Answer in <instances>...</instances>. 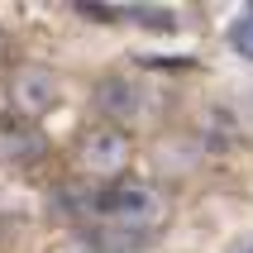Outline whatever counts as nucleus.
Instances as JSON below:
<instances>
[{
  "mask_svg": "<svg viewBox=\"0 0 253 253\" xmlns=\"http://www.w3.org/2000/svg\"><path fill=\"white\" fill-rule=\"evenodd\" d=\"M129 163H134V134L120 125H105L96 120L91 129H82V139H77V168L91 177V182H120L129 177Z\"/></svg>",
  "mask_w": 253,
  "mask_h": 253,
  "instance_id": "nucleus-1",
  "label": "nucleus"
},
{
  "mask_svg": "<svg viewBox=\"0 0 253 253\" xmlns=\"http://www.w3.org/2000/svg\"><path fill=\"white\" fill-rule=\"evenodd\" d=\"M5 96H10V115L14 120H29L39 125L43 115L57 105V72L43 67V62H14L5 72Z\"/></svg>",
  "mask_w": 253,
  "mask_h": 253,
  "instance_id": "nucleus-2",
  "label": "nucleus"
},
{
  "mask_svg": "<svg viewBox=\"0 0 253 253\" xmlns=\"http://www.w3.org/2000/svg\"><path fill=\"white\" fill-rule=\"evenodd\" d=\"M48 153H53V143H48V134H43L39 125L14 120V115H5V120H0V168H5V172L24 177V172L43 168V163H48Z\"/></svg>",
  "mask_w": 253,
  "mask_h": 253,
  "instance_id": "nucleus-3",
  "label": "nucleus"
},
{
  "mask_svg": "<svg viewBox=\"0 0 253 253\" xmlns=\"http://www.w3.org/2000/svg\"><path fill=\"white\" fill-rule=\"evenodd\" d=\"M143 105H148V91H143L139 77H125V72L100 77V86H96V110L105 115V125H120V129H125V120L143 115Z\"/></svg>",
  "mask_w": 253,
  "mask_h": 253,
  "instance_id": "nucleus-4",
  "label": "nucleus"
},
{
  "mask_svg": "<svg viewBox=\"0 0 253 253\" xmlns=\"http://www.w3.org/2000/svg\"><path fill=\"white\" fill-rule=\"evenodd\" d=\"M225 39H229V48L244 57V62H253V5H244L234 19H229V29H225Z\"/></svg>",
  "mask_w": 253,
  "mask_h": 253,
  "instance_id": "nucleus-5",
  "label": "nucleus"
},
{
  "mask_svg": "<svg viewBox=\"0 0 253 253\" xmlns=\"http://www.w3.org/2000/svg\"><path fill=\"white\" fill-rule=\"evenodd\" d=\"M48 253H129V249H120V244H110V239H100V234H91V229H82V234H67L62 244H53Z\"/></svg>",
  "mask_w": 253,
  "mask_h": 253,
  "instance_id": "nucleus-6",
  "label": "nucleus"
},
{
  "mask_svg": "<svg viewBox=\"0 0 253 253\" xmlns=\"http://www.w3.org/2000/svg\"><path fill=\"white\" fill-rule=\"evenodd\" d=\"M225 253H253V234H239V239H229Z\"/></svg>",
  "mask_w": 253,
  "mask_h": 253,
  "instance_id": "nucleus-7",
  "label": "nucleus"
},
{
  "mask_svg": "<svg viewBox=\"0 0 253 253\" xmlns=\"http://www.w3.org/2000/svg\"><path fill=\"white\" fill-rule=\"evenodd\" d=\"M5 62H10V34L0 29V67H5Z\"/></svg>",
  "mask_w": 253,
  "mask_h": 253,
  "instance_id": "nucleus-8",
  "label": "nucleus"
}]
</instances>
